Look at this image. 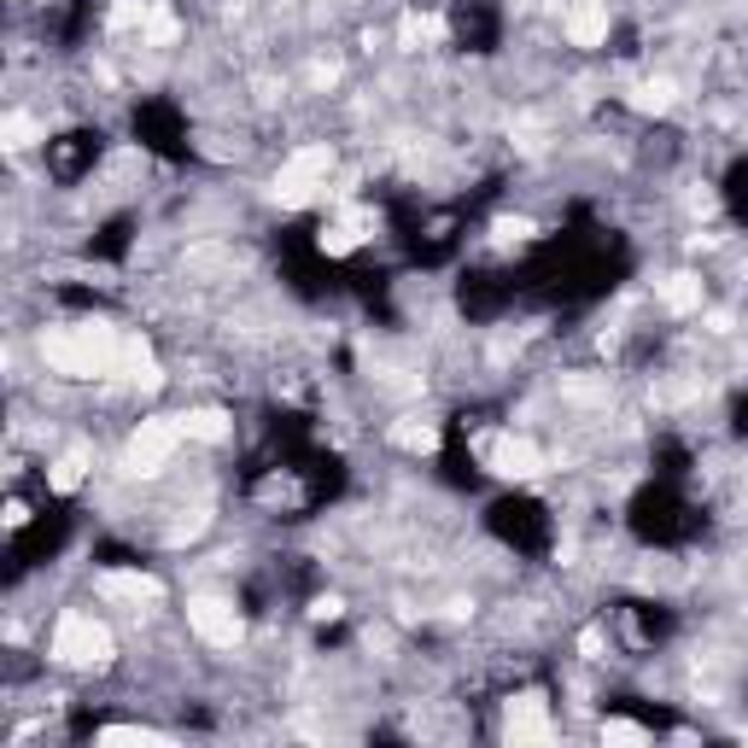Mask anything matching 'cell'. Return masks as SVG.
Masks as SVG:
<instances>
[{"mask_svg":"<svg viewBox=\"0 0 748 748\" xmlns=\"http://www.w3.org/2000/svg\"><path fill=\"white\" fill-rule=\"evenodd\" d=\"M41 357H48V369L71 375V380H94V375H118L123 339L106 322H71V328L41 333Z\"/></svg>","mask_w":748,"mask_h":748,"instance_id":"1","label":"cell"},{"mask_svg":"<svg viewBox=\"0 0 748 748\" xmlns=\"http://www.w3.org/2000/svg\"><path fill=\"white\" fill-rule=\"evenodd\" d=\"M328 176H333V147H328V141L299 147V152H292L287 164L276 170V199H281V206H310V199L328 188Z\"/></svg>","mask_w":748,"mask_h":748,"instance_id":"2","label":"cell"},{"mask_svg":"<svg viewBox=\"0 0 748 748\" xmlns=\"http://www.w3.org/2000/svg\"><path fill=\"white\" fill-rule=\"evenodd\" d=\"M53 661H64V667H106L111 661V631L94 615H64L53 626Z\"/></svg>","mask_w":748,"mask_h":748,"instance_id":"3","label":"cell"},{"mask_svg":"<svg viewBox=\"0 0 748 748\" xmlns=\"http://www.w3.org/2000/svg\"><path fill=\"white\" fill-rule=\"evenodd\" d=\"M181 439H188V433H181V416H176V421H170V416H152V421H141V427L129 433L123 468L147 480V473H158V468H164V462L176 457V445H181Z\"/></svg>","mask_w":748,"mask_h":748,"instance_id":"4","label":"cell"},{"mask_svg":"<svg viewBox=\"0 0 748 748\" xmlns=\"http://www.w3.org/2000/svg\"><path fill=\"white\" fill-rule=\"evenodd\" d=\"M480 457H486L491 473H503V480H538V473H543V450L532 439H520V433L480 439Z\"/></svg>","mask_w":748,"mask_h":748,"instance_id":"5","label":"cell"},{"mask_svg":"<svg viewBox=\"0 0 748 748\" xmlns=\"http://www.w3.org/2000/svg\"><path fill=\"white\" fill-rule=\"evenodd\" d=\"M188 626H193L206 644H217V649H235V644L246 638V620H240V608H235L229 597H193V602H188Z\"/></svg>","mask_w":748,"mask_h":748,"instance_id":"6","label":"cell"},{"mask_svg":"<svg viewBox=\"0 0 748 748\" xmlns=\"http://www.w3.org/2000/svg\"><path fill=\"white\" fill-rule=\"evenodd\" d=\"M503 737H509V742H550V737H556V725H550V714H543V696H538V690H527V696L509 701Z\"/></svg>","mask_w":748,"mask_h":748,"instance_id":"7","label":"cell"},{"mask_svg":"<svg viewBox=\"0 0 748 748\" xmlns=\"http://www.w3.org/2000/svg\"><path fill=\"white\" fill-rule=\"evenodd\" d=\"M94 585H100V597H111V602H158V597H164V585H158L152 574H134V568H111Z\"/></svg>","mask_w":748,"mask_h":748,"instance_id":"8","label":"cell"},{"mask_svg":"<svg viewBox=\"0 0 748 748\" xmlns=\"http://www.w3.org/2000/svg\"><path fill=\"white\" fill-rule=\"evenodd\" d=\"M568 41L574 48H602L608 41V7L602 0H574L568 7Z\"/></svg>","mask_w":748,"mask_h":748,"instance_id":"9","label":"cell"},{"mask_svg":"<svg viewBox=\"0 0 748 748\" xmlns=\"http://www.w3.org/2000/svg\"><path fill=\"white\" fill-rule=\"evenodd\" d=\"M392 445H398V450H410V457H433V450H439V427H433V421H421V416H410V421H398V427H392Z\"/></svg>","mask_w":748,"mask_h":748,"instance_id":"10","label":"cell"},{"mask_svg":"<svg viewBox=\"0 0 748 748\" xmlns=\"http://www.w3.org/2000/svg\"><path fill=\"white\" fill-rule=\"evenodd\" d=\"M655 292H661V305H667L672 316H690V310H701V281H696V276H667Z\"/></svg>","mask_w":748,"mask_h":748,"instance_id":"11","label":"cell"},{"mask_svg":"<svg viewBox=\"0 0 748 748\" xmlns=\"http://www.w3.org/2000/svg\"><path fill=\"white\" fill-rule=\"evenodd\" d=\"M181 433L206 439V445H222V439H229V416H222V410H188V416H181Z\"/></svg>","mask_w":748,"mask_h":748,"instance_id":"12","label":"cell"},{"mask_svg":"<svg viewBox=\"0 0 748 748\" xmlns=\"http://www.w3.org/2000/svg\"><path fill=\"white\" fill-rule=\"evenodd\" d=\"M82 473H88V445H71V450H64V457L53 462L48 480H53V491H77Z\"/></svg>","mask_w":748,"mask_h":748,"instance_id":"13","label":"cell"},{"mask_svg":"<svg viewBox=\"0 0 748 748\" xmlns=\"http://www.w3.org/2000/svg\"><path fill=\"white\" fill-rule=\"evenodd\" d=\"M141 41H147V48H170V41H176V12L164 7V0H152V7H147Z\"/></svg>","mask_w":748,"mask_h":748,"instance_id":"14","label":"cell"},{"mask_svg":"<svg viewBox=\"0 0 748 748\" xmlns=\"http://www.w3.org/2000/svg\"><path fill=\"white\" fill-rule=\"evenodd\" d=\"M0 141H7L12 152H24V147H36V141H41V123L30 118V111H12V118L0 123Z\"/></svg>","mask_w":748,"mask_h":748,"instance_id":"15","label":"cell"},{"mask_svg":"<svg viewBox=\"0 0 748 748\" xmlns=\"http://www.w3.org/2000/svg\"><path fill=\"white\" fill-rule=\"evenodd\" d=\"M672 100H678V88L667 77H649V82H638V94H631L638 111H672Z\"/></svg>","mask_w":748,"mask_h":748,"instance_id":"16","label":"cell"},{"mask_svg":"<svg viewBox=\"0 0 748 748\" xmlns=\"http://www.w3.org/2000/svg\"><path fill=\"white\" fill-rule=\"evenodd\" d=\"M398 41H403V48H427V41H439V18H421V12H410V18H403V24H398Z\"/></svg>","mask_w":748,"mask_h":748,"instance_id":"17","label":"cell"},{"mask_svg":"<svg viewBox=\"0 0 748 748\" xmlns=\"http://www.w3.org/2000/svg\"><path fill=\"white\" fill-rule=\"evenodd\" d=\"M106 24H111V36H123V30H141V24H147V7H141V0H118Z\"/></svg>","mask_w":748,"mask_h":748,"instance_id":"18","label":"cell"},{"mask_svg":"<svg viewBox=\"0 0 748 748\" xmlns=\"http://www.w3.org/2000/svg\"><path fill=\"white\" fill-rule=\"evenodd\" d=\"M561 398H574V403H602L608 387H602V380H585V375H568V380H561Z\"/></svg>","mask_w":748,"mask_h":748,"instance_id":"19","label":"cell"},{"mask_svg":"<svg viewBox=\"0 0 748 748\" xmlns=\"http://www.w3.org/2000/svg\"><path fill=\"white\" fill-rule=\"evenodd\" d=\"M100 742H164V731H147V725H106Z\"/></svg>","mask_w":748,"mask_h":748,"instance_id":"20","label":"cell"},{"mask_svg":"<svg viewBox=\"0 0 748 748\" xmlns=\"http://www.w3.org/2000/svg\"><path fill=\"white\" fill-rule=\"evenodd\" d=\"M602 742H631V748H638V742H649V731H644V725H631V719H602Z\"/></svg>","mask_w":748,"mask_h":748,"instance_id":"21","label":"cell"},{"mask_svg":"<svg viewBox=\"0 0 748 748\" xmlns=\"http://www.w3.org/2000/svg\"><path fill=\"white\" fill-rule=\"evenodd\" d=\"M497 235H503V240H532V222L527 217H503V222H497Z\"/></svg>","mask_w":748,"mask_h":748,"instance_id":"22","label":"cell"},{"mask_svg":"<svg viewBox=\"0 0 748 748\" xmlns=\"http://www.w3.org/2000/svg\"><path fill=\"white\" fill-rule=\"evenodd\" d=\"M579 649H585V655H591V661H597V655H602V631H585V638H579Z\"/></svg>","mask_w":748,"mask_h":748,"instance_id":"23","label":"cell"}]
</instances>
